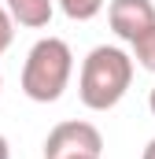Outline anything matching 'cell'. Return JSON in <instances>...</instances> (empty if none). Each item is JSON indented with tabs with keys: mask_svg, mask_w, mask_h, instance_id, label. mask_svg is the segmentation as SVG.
<instances>
[{
	"mask_svg": "<svg viewBox=\"0 0 155 159\" xmlns=\"http://www.w3.org/2000/svg\"><path fill=\"white\" fill-rule=\"evenodd\" d=\"M70 159H96V156H70Z\"/></svg>",
	"mask_w": 155,
	"mask_h": 159,
	"instance_id": "7c38bea8",
	"label": "cell"
},
{
	"mask_svg": "<svg viewBox=\"0 0 155 159\" xmlns=\"http://www.w3.org/2000/svg\"><path fill=\"white\" fill-rule=\"evenodd\" d=\"M107 22H111L115 37L133 41V37H140L144 30L155 26V4L152 0H111Z\"/></svg>",
	"mask_w": 155,
	"mask_h": 159,
	"instance_id": "277c9868",
	"label": "cell"
},
{
	"mask_svg": "<svg viewBox=\"0 0 155 159\" xmlns=\"http://www.w3.org/2000/svg\"><path fill=\"white\" fill-rule=\"evenodd\" d=\"M148 107H152V115H155V89L148 93Z\"/></svg>",
	"mask_w": 155,
	"mask_h": 159,
	"instance_id": "8fae6325",
	"label": "cell"
},
{
	"mask_svg": "<svg viewBox=\"0 0 155 159\" xmlns=\"http://www.w3.org/2000/svg\"><path fill=\"white\" fill-rule=\"evenodd\" d=\"M0 159H11V144H7V137L0 133Z\"/></svg>",
	"mask_w": 155,
	"mask_h": 159,
	"instance_id": "9c48e42d",
	"label": "cell"
},
{
	"mask_svg": "<svg viewBox=\"0 0 155 159\" xmlns=\"http://www.w3.org/2000/svg\"><path fill=\"white\" fill-rule=\"evenodd\" d=\"M133 85V56H126L115 44H96L78 78V96L89 111H111Z\"/></svg>",
	"mask_w": 155,
	"mask_h": 159,
	"instance_id": "6da1fadb",
	"label": "cell"
},
{
	"mask_svg": "<svg viewBox=\"0 0 155 159\" xmlns=\"http://www.w3.org/2000/svg\"><path fill=\"white\" fill-rule=\"evenodd\" d=\"M104 152V137L92 122H59L44 137V159H70V156H96Z\"/></svg>",
	"mask_w": 155,
	"mask_h": 159,
	"instance_id": "3957f363",
	"label": "cell"
},
{
	"mask_svg": "<svg viewBox=\"0 0 155 159\" xmlns=\"http://www.w3.org/2000/svg\"><path fill=\"white\" fill-rule=\"evenodd\" d=\"M129 44H133V59H137L148 74H155V26H152V30H144L140 37H133Z\"/></svg>",
	"mask_w": 155,
	"mask_h": 159,
	"instance_id": "52a82bcc",
	"label": "cell"
},
{
	"mask_svg": "<svg viewBox=\"0 0 155 159\" xmlns=\"http://www.w3.org/2000/svg\"><path fill=\"white\" fill-rule=\"evenodd\" d=\"M55 4L63 7L67 19H74V22H89V19H96V15L104 11L107 0H55Z\"/></svg>",
	"mask_w": 155,
	"mask_h": 159,
	"instance_id": "8992f818",
	"label": "cell"
},
{
	"mask_svg": "<svg viewBox=\"0 0 155 159\" xmlns=\"http://www.w3.org/2000/svg\"><path fill=\"white\" fill-rule=\"evenodd\" d=\"M11 41H15V22H11L7 7H0V56L11 48Z\"/></svg>",
	"mask_w": 155,
	"mask_h": 159,
	"instance_id": "ba28073f",
	"label": "cell"
},
{
	"mask_svg": "<svg viewBox=\"0 0 155 159\" xmlns=\"http://www.w3.org/2000/svg\"><path fill=\"white\" fill-rule=\"evenodd\" d=\"M52 11H55V0H7V15L11 22L26 26V30H41L52 22Z\"/></svg>",
	"mask_w": 155,
	"mask_h": 159,
	"instance_id": "5b68a950",
	"label": "cell"
},
{
	"mask_svg": "<svg viewBox=\"0 0 155 159\" xmlns=\"http://www.w3.org/2000/svg\"><path fill=\"white\" fill-rule=\"evenodd\" d=\"M140 159H155V137L148 141V148H144V156H140Z\"/></svg>",
	"mask_w": 155,
	"mask_h": 159,
	"instance_id": "30bf717a",
	"label": "cell"
},
{
	"mask_svg": "<svg viewBox=\"0 0 155 159\" xmlns=\"http://www.w3.org/2000/svg\"><path fill=\"white\" fill-rule=\"evenodd\" d=\"M74 74V52L63 37H41L22 63V93L33 104H55Z\"/></svg>",
	"mask_w": 155,
	"mask_h": 159,
	"instance_id": "7a4b0ae2",
	"label": "cell"
},
{
	"mask_svg": "<svg viewBox=\"0 0 155 159\" xmlns=\"http://www.w3.org/2000/svg\"><path fill=\"white\" fill-rule=\"evenodd\" d=\"M0 85H4V81H0Z\"/></svg>",
	"mask_w": 155,
	"mask_h": 159,
	"instance_id": "4fadbf2b",
	"label": "cell"
}]
</instances>
